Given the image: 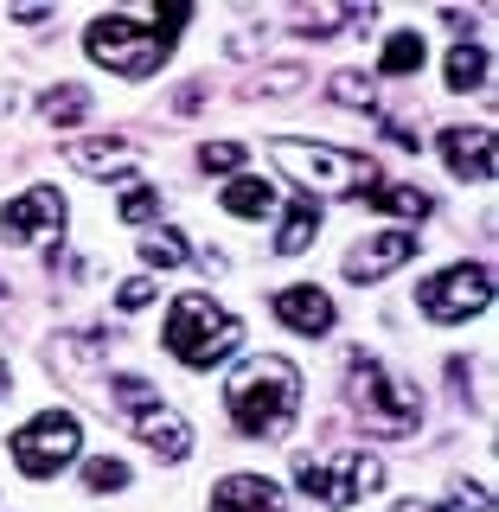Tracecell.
I'll use <instances>...</instances> for the list:
<instances>
[{
	"label": "cell",
	"mask_w": 499,
	"mask_h": 512,
	"mask_svg": "<svg viewBox=\"0 0 499 512\" xmlns=\"http://www.w3.org/2000/svg\"><path fill=\"white\" fill-rule=\"evenodd\" d=\"M116 212H122V224H154V218H160V192H154V186H128Z\"/></svg>",
	"instance_id": "4316f807"
},
{
	"label": "cell",
	"mask_w": 499,
	"mask_h": 512,
	"mask_svg": "<svg viewBox=\"0 0 499 512\" xmlns=\"http://www.w3.org/2000/svg\"><path fill=\"white\" fill-rule=\"evenodd\" d=\"M64 224H71V199L58 186H26L20 199L0 205V237L13 250H58Z\"/></svg>",
	"instance_id": "9c48e42d"
},
{
	"label": "cell",
	"mask_w": 499,
	"mask_h": 512,
	"mask_svg": "<svg viewBox=\"0 0 499 512\" xmlns=\"http://www.w3.org/2000/svg\"><path fill=\"white\" fill-rule=\"evenodd\" d=\"M442 84L455 90V96H468V90H480V84H487V45H468V39H461L455 52H448V71H442Z\"/></svg>",
	"instance_id": "ffe728a7"
},
{
	"label": "cell",
	"mask_w": 499,
	"mask_h": 512,
	"mask_svg": "<svg viewBox=\"0 0 499 512\" xmlns=\"http://www.w3.org/2000/svg\"><path fill=\"white\" fill-rule=\"evenodd\" d=\"M218 205L231 218H269V212H276V186H269L263 173H231V186H224Z\"/></svg>",
	"instance_id": "e0dca14e"
},
{
	"label": "cell",
	"mask_w": 499,
	"mask_h": 512,
	"mask_svg": "<svg viewBox=\"0 0 499 512\" xmlns=\"http://www.w3.org/2000/svg\"><path fill=\"white\" fill-rule=\"evenodd\" d=\"M365 205H372V212H391V218H416V224L436 212V199H429L423 186H372Z\"/></svg>",
	"instance_id": "d6986e66"
},
{
	"label": "cell",
	"mask_w": 499,
	"mask_h": 512,
	"mask_svg": "<svg viewBox=\"0 0 499 512\" xmlns=\"http://www.w3.org/2000/svg\"><path fill=\"white\" fill-rule=\"evenodd\" d=\"M410 256H416V237H410V231H384V237H365V244L346 256V282H359V288H365V282H384L391 269H404Z\"/></svg>",
	"instance_id": "5bb4252c"
},
{
	"label": "cell",
	"mask_w": 499,
	"mask_h": 512,
	"mask_svg": "<svg viewBox=\"0 0 499 512\" xmlns=\"http://www.w3.org/2000/svg\"><path fill=\"white\" fill-rule=\"evenodd\" d=\"M0 391H7V365H0Z\"/></svg>",
	"instance_id": "1f68e13d"
},
{
	"label": "cell",
	"mask_w": 499,
	"mask_h": 512,
	"mask_svg": "<svg viewBox=\"0 0 499 512\" xmlns=\"http://www.w3.org/2000/svg\"><path fill=\"white\" fill-rule=\"evenodd\" d=\"M0 301H7V276H0Z\"/></svg>",
	"instance_id": "d6a6232c"
},
{
	"label": "cell",
	"mask_w": 499,
	"mask_h": 512,
	"mask_svg": "<svg viewBox=\"0 0 499 512\" xmlns=\"http://www.w3.org/2000/svg\"><path fill=\"white\" fill-rule=\"evenodd\" d=\"M276 320H282L288 333H301V340H327L333 320H340V308H333L327 288L295 282V288H282V295H276Z\"/></svg>",
	"instance_id": "7c38bea8"
},
{
	"label": "cell",
	"mask_w": 499,
	"mask_h": 512,
	"mask_svg": "<svg viewBox=\"0 0 499 512\" xmlns=\"http://www.w3.org/2000/svg\"><path fill=\"white\" fill-rule=\"evenodd\" d=\"M327 96H333L340 109L372 116V109H378V77H365V71H333V77H327Z\"/></svg>",
	"instance_id": "7402d4cb"
},
{
	"label": "cell",
	"mask_w": 499,
	"mask_h": 512,
	"mask_svg": "<svg viewBox=\"0 0 499 512\" xmlns=\"http://www.w3.org/2000/svg\"><path fill=\"white\" fill-rule=\"evenodd\" d=\"M365 20H372V0H346V7H301L288 26L301 39H327V32H346V26H365Z\"/></svg>",
	"instance_id": "2e32d148"
},
{
	"label": "cell",
	"mask_w": 499,
	"mask_h": 512,
	"mask_svg": "<svg viewBox=\"0 0 499 512\" xmlns=\"http://www.w3.org/2000/svg\"><path fill=\"white\" fill-rule=\"evenodd\" d=\"M224 410H231V423L244 429V436L276 442L301 416V372L282 352H256V359H244L224 378Z\"/></svg>",
	"instance_id": "6da1fadb"
},
{
	"label": "cell",
	"mask_w": 499,
	"mask_h": 512,
	"mask_svg": "<svg viewBox=\"0 0 499 512\" xmlns=\"http://www.w3.org/2000/svg\"><path fill=\"white\" fill-rule=\"evenodd\" d=\"M109 410H116L122 423L135 429V436L148 442L160 461H186V455H192V429H186V416L173 410V404L154 391L148 378H128V372H116V378H109Z\"/></svg>",
	"instance_id": "8992f818"
},
{
	"label": "cell",
	"mask_w": 499,
	"mask_h": 512,
	"mask_svg": "<svg viewBox=\"0 0 499 512\" xmlns=\"http://www.w3.org/2000/svg\"><path fill=\"white\" fill-rule=\"evenodd\" d=\"M493 301V269L487 263H448L442 276H429L416 288V308H423L436 327H455V320H474L487 314Z\"/></svg>",
	"instance_id": "30bf717a"
},
{
	"label": "cell",
	"mask_w": 499,
	"mask_h": 512,
	"mask_svg": "<svg viewBox=\"0 0 499 512\" xmlns=\"http://www.w3.org/2000/svg\"><path fill=\"white\" fill-rule=\"evenodd\" d=\"M77 448H84V429H77V416H71V410H39L32 423L13 429L7 455L20 461L26 480H52L58 468H71V461H77Z\"/></svg>",
	"instance_id": "52a82bcc"
},
{
	"label": "cell",
	"mask_w": 499,
	"mask_h": 512,
	"mask_svg": "<svg viewBox=\"0 0 499 512\" xmlns=\"http://www.w3.org/2000/svg\"><path fill=\"white\" fill-rule=\"evenodd\" d=\"M320 237V205L314 199H288L282 205V231H276V256H301Z\"/></svg>",
	"instance_id": "ac0fdd59"
},
{
	"label": "cell",
	"mask_w": 499,
	"mask_h": 512,
	"mask_svg": "<svg viewBox=\"0 0 499 512\" xmlns=\"http://www.w3.org/2000/svg\"><path fill=\"white\" fill-rule=\"evenodd\" d=\"M282 90H301V71H295V64H288V71H263L250 84V96H282Z\"/></svg>",
	"instance_id": "f1b7e54d"
},
{
	"label": "cell",
	"mask_w": 499,
	"mask_h": 512,
	"mask_svg": "<svg viewBox=\"0 0 499 512\" xmlns=\"http://www.w3.org/2000/svg\"><path fill=\"white\" fill-rule=\"evenodd\" d=\"M212 512H288V493L263 474H224L212 487Z\"/></svg>",
	"instance_id": "9a60e30c"
},
{
	"label": "cell",
	"mask_w": 499,
	"mask_h": 512,
	"mask_svg": "<svg viewBox=\"0 0 499 512\" xmlns=\"http://www.w3.org/2000/svg\"><path fill=\"white\" fill-rule=\"evenodd\" d=\"M442 372H448V391H455L461 404H468V391H474V378H468V359H461V352H448V365H442Z\"/></svg>",
	"instance_id": "f546056e"
},
{
	"label": "cell",
	"mask_w": 499,
	"mask_h": 512,
	"mask_svg": "<svg viewBox=\"0 0 499 512\" xmlns=\"http://www.w3.org/2000/svg\"><path fill=\"white\" fill-rule=\"evenodd\" d=\"M244 141H205V148H199V167L205 173H244Z\"/></svg>",
	"instance_id": "484cf974"
},
{
	"label": "cell",
	"mask_w": 499,
	"mask_h": 512,
	"mask_svg": "<svg viewBox=\"0 0 499 512\" xmlns=\"http://www.w3.org/2000/svg\"><path fill=\"white\" fill-rule=\"evenodd\" d=\"M346 404H352V423H359L365 436L397 442V436H416V429H423V397H416V384L397 378L391 365L365 346L346 352Z\"/></svg>",
	"instance_id": "3957f363"
},
{
	"label": "cell",
	"mask_w": 499,
	"mask_h": 512,
	"mask_svg": "<svg viewBox=\"0 0 499 512\" xmlns=\"http://www.w3.org/2000/svg\"><path fill=\"white\" fill-rule=\"evenodd\" d=\"M39 109H45V122H52V128H77V122L90 116V90L84 84H52Z\"/></svg>",
	"instance_id": "603a6c76"
},
{
	"label": "cell",
	"mask_w": 499,
	"mask_h": 512,
	"mask_svg": "<svg viewBox=\"0 0 499 512\" xmlns=\"http://www.w3.org/2000/svg\"><path fill=\"white\" fill-rule=\"evenodd\" d=\"M423 58H429L423 32H416V26H404V32H391V39H384V58H378V71H384V77H410V71H423Z\"/></svg>",
	"instance_id": "44dd1931"
},
{
	"label": "cell",
	"mask_w": 499,
	"mask_h": 512,
	"mask_svg": "<svg viewBox=\"0 0 499 512\" xmlns=\"http://www.w3.org/2000/svg\"><path fill=\"white\" fill-rule=\"evenodd\" d=\"M148 301H154V282H148V276H135V282L116 288V308H122V314H141Z\"/></svg>",
	"instance_id": "83f0119b"
},
{
	"label": "cell",
	"mask_w": 499,
	"mask_h": 512,
	"mask_svg": "<svg viewBox=\"0 0 499 512\" xmlns=\"http://www.w3.org/2000/svg\"><path fill=\"white\" fill-rule=\"evenodd\" d=\"M192 13L186 7H167L154 20H135V13H96L84 26V52L116 77H154L160 64L173 58V39L186 32Z\"/></svg>",
	"instance_id": "7a4b0ae2"
},
{
	"label": "cell",
	"mask_w": 499,
	"mask_h": 512,
	"mask_svg": "<svg viewBox=\"0 0 499 512\" xmlns=\"http://www.w3.org/2000/svg\"><path fill=\"white\" fill-rule=\"evenodd\" d=\"M269 154L282 160V173H295L301 186L314 192H340V199H365L378 180V160L359 154V148H327V141H301V135H276L269 141Z\"/></svg>",
	"instance_id": "5b68a950"
},
{
	"label": "cell",
	"mask_w": 499,
	"mask_h": 512,
	"mask_svg": "<svg viewBox=\"0 0 499 512\" xmlns=\"http://www.w3.org/2000/svg\"><path fill=\"white\" fill-rule=\"evenodd\" d=\"M436 154H442V167L455 173V180H493V128L487 122H474V128H442L436 135Z\"/></svg>",
	"instance_id": "8fae6325"
},
{
	"label": "cell",
	"mask_w": 499,
	"mask_h": 512,
	"mask_svg": "<svg viewBox=\"0 0 499 512\" xmlns=\"http://www.w3.org/2000/svg\"><path fill=\"white\" fill-rule=\"evenodd\" d=\"M128 480H135V468H128V461H116V455L84 461V487H90V493H122Z\"/></svg>",
	"instance_id": "d4e9b609"
},
{
	"label": "cell",
	"mask_w": 499,
	"mask_h": 512,
	"mask_svg": "<svg viewBox=\"0 0 499 512\" xmlns=\"http://www.w3.org/2000/svg\"><path fill=\"white\" fill-rule=\"evenodd\" d=\"M64 160H71V173H84V180H128V173H135V141L128 135H90V141H71Z\"/></svg>",
	"instance_id": "4fadbf2b"
},
{
	"label": "cell",
	"mask_w": 499,
	"mask_h": 512,
	"mask_svg": "<svg viewBox=\"0 0 499 512\" xmlns=\"http://www.w3.org/2000/svg\"><path fill=\"white\" fill-rule=\"evenodd\" d=\"M160 340H167V352L180 365L205 372V365H224L237 346H244V320H237L231 308H218L212 295H180V301H167Z\"/></svg>",
	"instance_id": "277c9868"
},
{
	"label": "cell",
	"mask_w": 499,
	"mask_h": 512,
	"mask_svg": "<svg viewBox=\"0 0 499 512\" xmlns=\"http://www.w3.org/2000/svg\"><path fill=\"white\" fill-rule=\"evenodd\" d=\"M397 512H455V506H423V500H404Z\"/></svg>",
	"instance_id": "4dcf8cb0"
},
{
	"label": "cell",
	"mask_w": 499,
	"mask_h": 512,
	"mask_svg": "<svg viewBox=\"0 0 499 512\" xmlns=\"http://www.w3.org/2000/svg\"><path fill=\"white\" fill-rule=\"evenodd\" d=\"M295 487L308 493V500L320 506H333V512H346V506H359L365 493H378L384 487V461L372 455H327V461H295Z\"/></svg>",
	"instance_id": "ba28073f"
},
{
	"label": "cell",
	"mask_w": 499,
	"mask_h": 512,
	"mask_svg": "<svg viewBox=\"0 0 499 512\" xmlns=\"http://www.w3.org/2000/svg\"><path fill=\"white\" fill-rule=\"evenodd\" d=\"M141 263H148V269H180L186 263V237L180 231H173V224H160V231H148V237H141Z\"/></svg>",
	"instance_id": "cb8c5ba5"
}]
</instances>
